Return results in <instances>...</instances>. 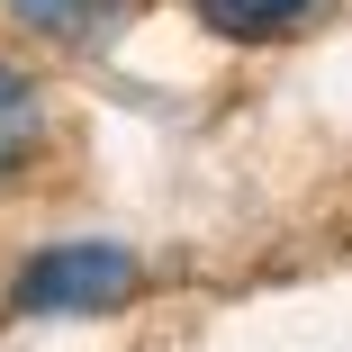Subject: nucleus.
I'll use <instances>...</instances> for the list:
<instances>
[{
    "label": "nucleus",
    "instance_id": "1",
    "mask_svg": "<svg viewBox=\"0 0 352 352\" xmlns=\"http://www.w3.org/2000/svg\"><path fill=\"white\" fill-rule=\"evenodd\" d=\"M135 289H145V262H135L126 244L73 235V244H45V253L19 271L10 307H19V316H118Z\"/></svg>",
    "mask_w": 352,
    "mask_h": 352
},
{
    "label": "nucleus",
    "instance_id": "2",
    "mask_svg": "<svg viewBox=\"0 0 352 352\" xmlns=\"http://www.w3.org/2000/svg\"><path fill=\"white\" fill-rule=\"evenodd\" d=\"M36 154H45V91L28 63L0 54V181H19Z\"/></svg>",
    "mask_w": 352,
    "mask_h": 352
},
{
    "label": "nucleus",
    "instance_id": "3",
    "mask_svg": "<svg viewBox=\"0 0 352 352\" xmlns=\"http://www.w3.org/2000/svg\"><path fill=\"white\" fill-rule=\"evenodd\" d=\"M199 28H217L226 45H271V36H298L316 19V0H190Z\"/></svg>",
    "mask_w": 352,
    "mask_h": 352
},
{
    "label": "nucleus",
    "instance_id": "4",
    "mask_svg": "<svg viewBox=\"0 0 352 352\" xmlns=\"http://www.w3.org/2000/svg\"><path fill=\"white\" fill-rule=\"evenodd\" d=\"M10 19L45 45H100L109 19H118V0H10Z\"/></svg>",
    "mask_w": 352,
    "mask_h": 352
}]
</instances>
